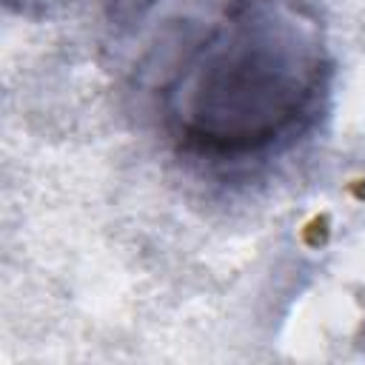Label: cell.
<instances>
[{"label": "cell", "mask_w": 365, "mask_h": 365, "mask_svg": "<svg viewBox=\"0 0 365 365\" xmlns=\"http://www.w3.org/2000/svg\"><path fill=\"white\" fill-rule=\"evenodd\" d=\"M154 86L168 143L200 163L245 165L294 145L319 117L334 57L299 0H217L188 20Z\"/></svg>", "instance_id": "obj_1"}]
</instances>
